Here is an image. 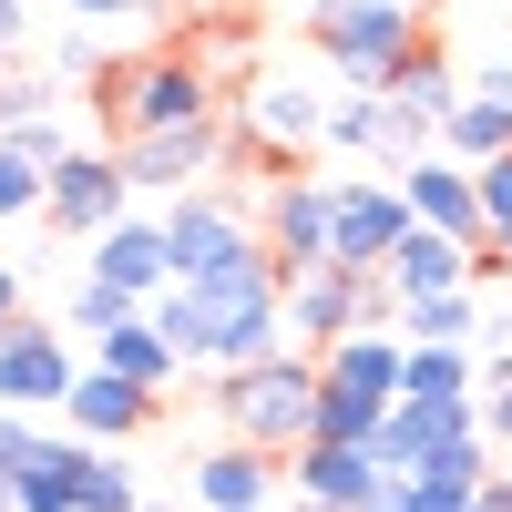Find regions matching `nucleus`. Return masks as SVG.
Here are the masks:
<instances>
[{
    "label": "nucleus",
    "mask_w": 512,
    "mask_h": 512,
    "mask_svg": "<svg viewBox=\"0 0 512 512\" xmlns=\"http://www.w3.org/2000/svg\"><path fill=\"white\" fill-rule=\"evenodd\" d=\"M400 297L359 267H297L287 277V349H338L349 328H390Z\"/></svg>",
    "instance_id": "obj_6"
},
{
    "label": "nucleus",
    "mask_w": 512,
    "mask_h": 512,
    "mask_svg": "<svg viewBox=\"0 0 512 512\" xmlns=\"http://www.w3.org/2000/svg\"><path fill=\"white\" fill-rule=\"evenodd\" d=\"M93 277L123 287L134 308H154L164 287H175V246H164V216H123L113 236H93Z\"/></svg>",
    "instance_id": "obj_15"
},
{
    "label": "nucleus",
    "mask_w": 512,
    "mask_h": 512,
    "mask_svg": "<svg viewBox=\"0 0 512 512\" xmlns=\"http://www.w3.org/2000/svg\"><path fill=\"white\" fill-rule=\"evenodd\" d=\"M113 123L123 144L134 134H185V123H216V72H205L195 52H144L113 72Z\"/></svg>",
    "instance_id": "obj_4"
},
{
    "label": "nucleus",
    "mask_w": 512,
    "mask_h": 512,
    "mask_svg": "<svg viewBox=\"0 0 512 512\" xmlns=\"http://www.w3.org/2000/svg\"><path fill=\"white\" fill-rule=\"evenodd\" d=\"M287 492L308 512H369L390 492V472H379L359 441H308V451H287Z\"/></svg>",
    "instance_id": "obj_11"
},
{
    "label": "nucleus",
    "mask_w": 512,
    "mask_h": 512,
    "mask_svg": "<svg viewBox=\"0 0 512 512\" xmlns=\"http://www.w3.org/2000/svg\"><path fill=\"white\" fill-rule=\"evenodd\" d=\"M441 154L472 164V175H482V164H502V154H512V103H482V93H472V103L441 123Z\"/></svg>",
    "instance_id": "obj_23"
},
{
    "label": "nucleus",
    "mask_w": 512,
    "mask_h": 512,
    "mask_svg": "<svg viewBox=\"0 0 512 512\" xmlns=\"http://www.w3.org/2000/svg\"><path fill=\"white\" fill-rule=\"evenodd\" d=\"M287 492V461L256 451V441H216L195 451V512H267Z\"/></svg>",
    "instance_id": "obj_14"
},
{
    "label": "nucleus",
    "mask_w": 512,
    "mask_h": 512,
    "mask_svg": "<svg viewBox=\"0 0 512 512\" xmlns=\"http://www.w3.org/2000/svg\"><path fill=\"white\" fill-rule=\"evenodd\" d=\"M62 11H72V21H134L144 0H62Z\"/></svg>",
    "instance_id": "obj_33"
},
{
    "label": "nucleus",
    "mask_w": 512,
    "mask_h": 512,
    "mask_svg": "<svg viewBox=\"0 0 512 512\" xmlns=\"http://www.w3.org/2000/svg\"><path fill=\"white\" fill-rule=\"evenodd\" d=\"M164 246H175V287L185 277H226V267H256L267 256V226H256V205H236V195H175L164 205Z\"/></svg>",
    "instance_id": "obj_5"
},
{
    "label": "nucleus",
    "mask_w": 512,
    "mask_h": 512,
    "mask_svg": "<svg viewBox=\"0 0 512 512\" xmlns=\"http://www.w3.org/2000/svg\"><path fill=\"white\" fill-rule=\"evenodd\" d=\"M410 226H420V216H410L400 185H338V246H328V267L379 277V267H390V246H400Z\"/></svg>",
    "instance_id": "obj_12"
},
{
    "label": "nucleus",
    "mask_w": 512,
    "mask_h": 512,
    "mask_svg": "<svg viewBox=\"0 0 512 512\" xmlns=\"http://www.w3.org/2000/svg\"><path fill=\"white\" fill-rule=\"evenodd\" d=\"M492 256H502V267H512V246H492Z\"/></svg>",
    "instance_id": "obj_39"
},
{
    "label": "nucleus",
    "mask_w": 512,
    "mask_h": 512,
    "mask_svg": "<svg viewBox=\"0 0 512 512\" xmlns=\"http://www.w3.org/2000/svg\"><path fill=\"white\" fill-rule=\"evenodd\" d=\"M93 369L134 379V390H154V400H164V390H175V379H185V359L164 349V328H154V318H123L113 338H93Z\"/></svg>",
    "instance_id": "obj_19"
},
{
    "label": "nucleus",
    "mask_w": 512,
    "mask_h": 512,
    "mask_svg": "<svg viewBox=\"0 0 512 512\" xmlns=\"http://www.w3.org/2000/svg\"><path fill=\"white\" fill-rule=\"evenodd\" d=\"M461 277H472V246H451V236H431V226H410V236L390 246V267H379V287H390L400 308H410V297L461 287Z\"/></svg>",
    "instance_id": "obj_17"
},
{
    "label": "nucleus",
    "mask_w": 512,
    "mask_h": 512,
    "mask_svg": "<svg viewBox=\"0 0 512 512\" xmlns=\"http://www.w3.org/2000/svg\"><path fill=\"white\" fill-rule=\"evenodd\" d=\"M144 512H195V502H144Z\"/></svg>",
    "instance_id": "obj_38"
},
{
    "label": "nucleus",
    "mask_w": 512,
    "mask_h": 512,
    "mask_svg": "<svg viewBox=\"0 0 512 512\" xmlns=\"http://www.w3.org/2000/svg\"><path fill=\"white\" fill-rule=\"evenodd\" d=\"M369 512H400V482H390V492H379V502H369Z\"/></svg>",
    "instance_id": "obj_37"
},
{
    "label": "nucleus",
    "mask_w": 512,
    "mask_h": 512,
    "mask_svg": "<svg viewBox=\"0 0 512 512\" xmlns=\"http://www.w3.org/2000/svg\"><path fill=\"white\" fill-rule=\"evenodd\" d=\"M52 236H113L134 216V175H123V154H62L52 164Z\"/></svg>",
    "instance_id": "obj_8"
},
{
    "label": "nucleus",
    "mask_w": 512,
    "mask_h": 512,
    "mask_svg": "<svg viewBox=\"0 0 512 512\" xmlns=\"http://www.w3.org/2000/svg\"><path fill=\"white\" fill-rule=\"evenodd\" d=\"M246 134H256V144H277V154H308V144H328V103L308 93V82H256Z\"/></svg>",
    "instance_id": "obj_18"
},
{
    "label": "nucleus",
    "mask_w": 512,
    "mask_h": 512,
    "mask_svg": "<svg viewBox=\"0 0 512 512\" xmlns=\"http://www.w3.org/2000/svg\"><path fill=\"white\" fill-rule=\"evenodd\" d=\"M400 195H410V216L431 226V236H451V246H492V216H482V175L472 164H451V154H420L410 175H400Z\"/></svg>",
    "instance_id": "obj_10"
},
{
    "label": "nucleus",
    "mask_w": 512,
    "mask_h": 512,
    "mask_svg": "<svg viewBox=\"0 0 512 512\" xmlns=\"http://www.w3.org/2000/svg\"><path fill=\"white\" fill-rule=\"evenodd\" d=\"M41 451H52V431H41V420H31V410H0V472H11V482H21V472H31V461H41Z\"/></svg>",
    "instance_id": "obj_30"
},
{
    "label": "nucleus",
    "mask_w": 512,
    "mask_h": 512,
    "mask_svg": "<svg viewBox=\"0 0 512 512\" xmlns=\"http://www.w3.org/2000/svg\"><path fill=\"white\" fill-rule=\"evenodd\" d=\"M21 318H31V308H21V277L0 267V328H21Z\"/></svg>",
    "instance_id": "obj_35"
},
{
    "label": "nucleus",
    "mask_w": 512,
    "mask_h": 512,
    "mask_svg": "<svg viewBox=\"0 0 512 512\" xmlns=\"http://www.w3.org/2000/svg\"><path fill=\"white\" fill-rule=\"evenodd\" d=\"M41 205H52V164L0 134V226H11V216H41Z\"/></svg>",
    "instance_id": "obj_25"
},
{
    "label": "nucleus",
    "mask_w": 512,
    "mask_h": 512,
    "mask_svg": "<svg viewBox=\"0 0 512 512\" xmlns=\"http://www.w3.org/2000/svg\"><path fill=\"white\" fill-rule=\"evenodd\" d=\"M297 512H308V502H297Z\"/></svg>",
    "instance_id": "obj_40"
},
{
    "label": "nucleus",
    "mask_w": 512,
    "mask_h": 512,
    "mask_svg": "<svg viewBox=\"0 0 512 512\" xmlns=\"http://www.w3.org/2000/svg\"><path fill=\"white\" fill-rule=\"evenodd\" d=\"M400 512H482V492H441V482H400Z\"/></svg>",
    "instance_id": "obj_32"
},
{
    "label": "nucleus",
    "mask_w": 512,
    "mask_h": 512,
    "mask_svg": "<svg viewBox=\"0 0 512 512\" xmlns=\"http://www.w3.org/2000/svg\"><path fill=\"white\" fill-rule=\"evenodd\" d=\"M82 512H144L134 461H123V451H103V441H93V461H82Z\"/></svg>",
    "instance_id": "obj_26"
},
{
    "label": "nucleus",
    "mask_w": 512,
    "mask_h": 512,
    "mask_svg": "<svg viewBox=\"0 0 512 512\" xmlns=\"http://www.w3.org/2000/svg\"><path fill=\"white\" fill-rule=\"evenodd\" d=\"M93 369V359H72V328L62 318H21V328H0V410H62L72 400V379Z\"/></svg>",
    "instance_id": "obj_7"
},
{
    "label": "nucleus",
    "mask_w": 512,
    "mask_h": 512,
    "mask_svg": "<svg viewBox=\"0 0 512 512\" xmlns=\"http://www.w3.org/2000/svg\"><path fill=\"white\" fill-rule=\"evenodd\" d=\"M21 31H31V21H21V0H0V62L21 52Z\"/></svg>",
    "instance_id": "obj_34"
},
{
    "label": "nucleus",
    "mask_w": 512,
    "mask_h": 512,
    "mask_svg": "<svg viewBox=\"0 0 512 512\" xmlns=\"http://www.w3.org/2000/svg\"><path fill=\"white\" fill-rule=\"evenodd\" d=\"M410 400H431V410H482V359H472V349H410Z\"/></svg>",
    "instance_id": "obj_22"
},
{
    "label": "nucleus",
    "mask_w": 512,
    "mask_h": 512,
    "mask_svg": "<svg viewBox=\"0 0 512 512\" xmlns=\"http://www.w3.org/2000/svg\"><path fill=\"white\" fill-rule=\"evenodd\" d=\"M482 441H502V451H512V349H492V359H482Z\"/></svg>",
    "instance_id": "obj_29"
},
{
    "label": "nucleus",
    "mask_w": 512,
    "mask_h": 512,
    "mask_svg": "<svg viewBox=\"0 0 512 512\" xmlns=\"http://www.w3.org/2000/svg\"><path fill=\"white\" fill-rule=\"evenodd\" d=\"M226 113L216 123H185V134H134V144H123V175H134V195H164V185H205V175H216V164H226Z\"/></svg>",
    "instance_id": "obj_13"
},
{
    "label": "nucleus",
    "mask_w": 512,
    "mask_h": 512,
    "mask_svg": "<svg viewBox=\"0 0 512 512\" xmlns=\"http://www.w3.org/2000/svg\"><path fill=\"white\" fill-rule=\"evenodd\" d=\"M482 512H512V472H492V482H482Z\"/></svg>",
    "instance_id": "obj_36"
},
{
    "label": "nucleus",
    "mask_w": 512,
    "mask_h": 512,
    "mask_svg": "<svg viewBox=\"0 0 512 512\" xmlns=\"http://www.w3.org/2000/svg\"><path fill=\"white\" fill-rule=\"evenodd\" d=\"M123 318H144V308H134L123 287H103V277H82V287H72V308H62V328H72V338H113Z\"/></svg>",
    "instance_id": "obj_27"
},
{
    "label": "nucleus",
    "mask_w": 512,
    "mask_h": 512,
    "mask_svg": "<svg viewBox=\"0 0 512 512\" xmlns=\"http://www.w3.org/2000/svg\"><path fill=\"white\" fill-rule=\"evenodd\" d=\"M390 328L410 338V349H472V338H482V297H472V287L410 297V308H390Z\"/></svg>",
    "instance_id": "obj_20"
},
{
    "label": "nucleus",
    "mask_w": 512,
    "mask_h": 512,
    "mask_svg": "<svg viewBox=\"0 0 512 512\" xmlns=\"http://www.w3.org/2000/svg\"><path fill=\"white\" fill-rule=\"evenodd\" d=\"M318 52L349 72V93H390V82L431 52V41H420V0H328Z\"/></svg>",
    "instance_id": "obj_3"
},
{
    "label": "nucleus",
    "mask_w": 512,
    "mask_h": 512,
    "mask_svg": "<svg viewBox=\"0 0 512 512\" xmlns=\"http://www.w3.org/2000/svg\"><path fill=\"white\" fill-rule=\"evenodd\" d=\"M164 328V349H175L185 369H246V359H277L287 349V267L277 256H256V267H226V277H185V287H164L154 308Z\"/></svg>",
    "instance_id": "obj_1"
},
{
    "label": "nucleus",
    "mask_w": 512,
    "mask_h": 512,
    "mask_svg": "<svg viewBox=\"0 0 512 512\" xmlns=\"http://www.w3.org/2000/svg\"><path fill=\"white\" fill-rule=\"evenodd\" d=\"M482 216H492V246H512V154L482 164Z\"/></svg>",
    "instance_id": "obj_31"
},
{
    "label": "nucleus",
    "mask_w": 512,
    "mask_h": 512,
    "mask_svg": "<svg viewBox=\"0 0 512 512\" xmlns=\"http://www.w3.org/2000/svg\"><path fill=\"white\" fill-rule=\"evenodd\" d=\"M256 226H267V256L297 277V267H328V246H338V185H267L256 195Z\"/></svg>",
    "instance_id": "obj_9"
},
{
    "label": "nucleus",
    "mask_w": 512,
    "mask_h": 512,
    "mask_svg": "<svg viewBox=\"0 0 512 512\" xmlns=\"http://www.w3.org/2000/svg\"><path fill=\"white\" fill-rule=\"evenodd\" d=\"M62 420H72V441L123 451V441L154 420V390H134V379H113V369H82V379H72V400H62Z\"/></svg>",
    "instance_id": "obj_16"
},
{
    "label": "nucleus",
    "mask_w": 512,
    "mask_h": 512,
    "mask_svg": "<svg viewBox=\"0 0 512 512\" xmlns=\"http://www.w3.org/2000/svg\"><path fill=\"white\" fill-rule=\"evenodd\" d=\"M82 461H93V441H52L11 482V512H82Z\"/></svg>",
    "instance_id": "obj_21"
},
{
    "label": "nucleus",
    "mask_w": 512,
    "mask_h": 512,
    "mask_svg": "<svg viewBox=\"0 0 512 512\" xmlns=\"http://www.w3.org/2000/svg\"><path fill=\"white\" fill-rule=\"evenodd\" d=\"M216 420L226 441H256V451H308L318 441V349H277V359H246L216 379Z\"/></svg>",
    "instance_id": "obj_2"
},
{
    "label": "nucleus",
    "mask_w": 512,
    "mask_h": 512,
    "mask_svg": "<svg viewBox=\"0 0 512 512\" xmlns=\"http://www.w3.org/2000/svg\"><path fill=\"white\" fill-rule=\"evenodd\" d=\"M21 123H52V72H11L0 82V134H21Z\"/></svg>",
    "instance_id": "obj_28"
},
{
    "label": "nucleus",
    "mask_w": 512,
    "mask_h": 512,
    "mask_svg": "<svg viewBox=\"0 0 512 512\" xmlns=\"http://www.w3.org/2000/svg\"><path fill=\"white\" fill-rule=\"evenodd\" d=\"M328 144H338V154H400V134H390V103H379V93L328 103Z\"/></svg>",
    "instance_id": "obj_24"
}]
</instances>
